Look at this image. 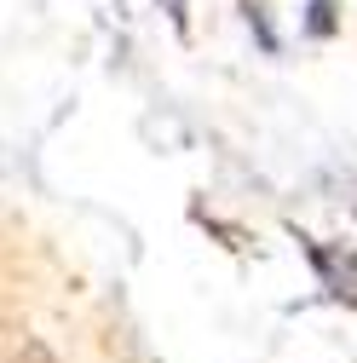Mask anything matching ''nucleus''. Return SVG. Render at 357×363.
I'll list each match as a JSON object with an SVG mask.
<instances>
[{
    "label": "nucleus",
    "mask_w": 357,
    "mask_h": 363,
    "mask_svg": "<svg viewBox=\"0 0 357 363\" xmlns=\"http://www.w3.org/2000/svg\"><path fill=\"white\" fill-rule=\"evenodd\" d=\"M334 29H340V18H334V0H305V35L329 40Z\"/></svg>",
    "instance_id": "nucleus-1"
},
{
    "label": "nucleus",
    "mask_w": 357,
    "mask_h": 363,
    "mask_svg": "<svg viewBox=\"0 0 357 363\" xmlns=\"http://www.w3.org/2000/svg\"><path fill=\"white\" fill-rule=\"evenodd\" d=\"M242 12H248V29L259 35V47H265V52L277 58V52H283V40H277V29H271V18H265V6H254V0H242Z\"/></svg>",
    "instance_id": "nucleus-2"
},
{
    "label": "nucleus",
    "mask_w": 357,
    "mask_h": 363,
    "mask_svg": "<svg viewBox=\"0 0 357 363\" xmlns=\"http://www.w3.org/2000/svg\"><path fill=\"white\" fill-rule=\"evenodd\" d=\"M162 6H167V18H173L178 29H185V12H191V0H162Z\"/></svg>",
    "instance_id": "nucleus-3"
}]
</instances>
